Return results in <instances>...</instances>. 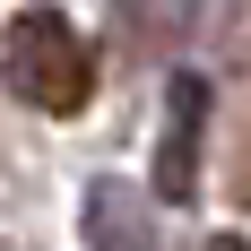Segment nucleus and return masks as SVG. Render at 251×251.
<instances>
[{
    "label": "nucleus",
    "instance_id": "f257e3e1",
    "mask_svg": "<svg viewBox=\"0 0 251 251\" xmlns=\"http://www.w3.org/2000/svg\"><path fill=\"white\" fill-rule=\"evenodd\" d=\"M9 87L35 113H78L96 96V52L61 9H18L9 18Z\"/></svg>",
    "mask_w": 251,
    "mask_h": 251
},
{
    "label": "nucleus",
    "instance_id": "f03ea898",
    "mask_svg": "<svg viewBox=\"0 0 251 251\" xmlns=\"http://www.w3.org/2000/svg\"><path fill=\"white\" fill-rule=\"evenodd\" d=\"M200 113H208V87L174 78V122H165V156H156V191L165 200H191V182H200Z\"/></svg>",
    "mask_w": 251,
    "mask_h": 251
},
{
    "label": "nucleus",
    "instance_id": "7ed1b4c3",
    "mask_svg": "<svg viewBox=\"0 0 251 251\" xmlns=\"http://www.w3.org/2000/svg\"><path fill=\"white\" fill-rule=\"evenodd\" d=\"M87 226H96V251H148V217H130V182L87 191Z\"/></svg>",
    "mask_w": 251,
    "mask_h": 251
},
{
    "label": "nucleus",
    "instance_id": "20e7f679",
    "mask_svg": "<svg viewBox=\"0 0 251 251\" xmlns=\"http://www.w3.org/2000/svg\"><path fill=\"white\" fill-rule=\"evenodd\" d=\"M200 251H251V243H243V234H208Z\"/></svg>",
    "mask_w": 251,
    "mask_h": 251
}]
</instances>
